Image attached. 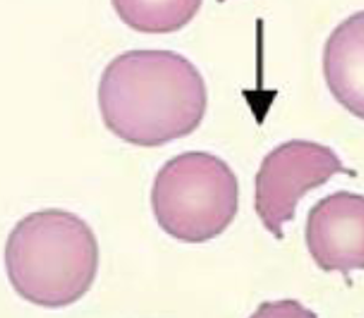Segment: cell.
<instances>
[{"instance_id":"7","label":"cell","mask_w":364,"mask_h":318,"mask_svg":"<svg viewBox=\"0 0 364 318\" xmlns=\"http://www.w3.org/2000/svg\"><path fill=\"white\" fill-rule=\"evenodd\" d=\"M119 19L139 33H173L187 26L203 0H111Z\"/></svg>"},{"instance_id":"3","label":"cell","mask_w":364,"mask_h":318,"mask_svg":"<svg viewBox=\"0 0 364 318\" xmlns=\"http://www.w3.org/2000/svg\"><path fill=\"white\" fill-rule=\"evenodd\" d=\"M151 205L158 226L168 235L182 243H207L234 221L238 181L221 158L201 151L184 152L158 171Z\"/></svg>"},{"instance_id":"4","label":"cell","mask_w":364,"mask_h":318,"mask_svg":"<svg viewBox=\"0 0 364 318\" xmlns=\"http://www.w3.org/2000/svg\"><path fill=\"white\" fill-rule=\"evenodd\" d=\"M336 174L357 175L331 148L313 141L293 139L267 154L255 175L254 199L265 230L283 240V227L294 218L299 201Z\"/></svg>"},{"instance_id":"5","label":"cell","mask_w":364,"mask_h":318,"mask_svg":"<svg viewBox=\"0 0 364 318\" xmlns=\"http://www.w3.org/2000/svg\"><path fill=\"white\" fill-rule=\"evenodd\" d=\"M306 244L326 272L364 270V195L338 191L320 199L309 212Z\"/></svg>"},{"instance_id":"1","label":"cell","mask_w":364,"mask_h":318,"mask_svg":"<svg viewBox=\"0 0 364 318\" xmlns=\"http://www.w3.org/2000/svg\"><path fill=\"white\" fill-rule=\"evenodd\" d=\"M105 127L119 139L156 148L203 122L208 90L197 66L172 51L135 49L105 68L98 88Z\"/></svg>"},{"instance_id":"9","label":"cell","mask_w":364,"mask_h":318,"mask_svg":"<svg viewBox=\"0 0 364 318\" xmlns=\"http://www.w3.org/2000/svg\"><path fill=\"white\" fill-rule=\"evenodd\" d=\"M217 2H218V4H223V2H225V0H217Z\"/></svg>"},{"instance_id":"8","label":"cell","mask_w":364,"mask_h":318,"mask_svg":"<svg viewBox=\"0 0 364 318\" xmlns=\"http://www.w3.org/2000/svg\"><path fill=\"white\" fill-rule=\"evenodd\" d=\"M250 318H318L297 300H280L262 302Z\"/></svg>"},{"instance_id":"2","label":"cell","mask_w":364,"mask_h":318,"mask_svg":"<svg viewBox=\"0 0 364 318\" xmlns=\"http://www.w3.org/2000/svg\"><path fill=\"white\" fill-rule=\"evenodd\" d=\"M5 267L22 298L45 308H63L92 287L100 268L98 240L73 212L36 211L9 234Z\"/></svg>"},{"instance_id":"6","label":"cell","mask_w":364,"mask_h":318,"mask_svg":"<svg viewBox=\"0 0 364 318\" xmlns=\"http://www.w3.org/2000/svg\"><path fill=\"white\" fill-rule=\"evenodd\" d=\"M323 72L334 99L364 120V11L344 19L323 51Z\"/></svg>"}]
</instances>
